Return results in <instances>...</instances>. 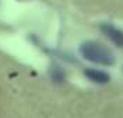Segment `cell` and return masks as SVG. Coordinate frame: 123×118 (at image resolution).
<instances>
[{
    "label": "cell",
    "instance_id": "cell-1",
    "mask_svg": "<svg viewBox=\"0 0 123 118\" xmlns=\"http://www.w3.org/2000/svg\"><path fill=\"white\" fill-rule=\"evenodd\" d=\"M80 54L81 56L92 63H98L104 66H112L115 65V55L112 51L106 48L104 44L97 41H87L80 45Z\"/></svg>",
    "mask_w": 123,
    "mask_h": 118
},
{
    "label": "cell",
    "instance_id": "cell-2",
    "mask_svg": "<svg viewBox=\"0 0 123 118\" xmlns=\"http://www.w3.org/2000/svg\"><path fill=\"white\" fill-rule=\"evenodd\" d=\"M99 30L104 32V34H105L108 38L115 44V45H117V47H123V32L120 31L119 28H116L113 24L101 23L99 24Z\"/></svg>",
    "mask_w": 123,
    "mask_h": 118
},
{
    "label": "cell",
    "instance_id": "cell-3",
    "mask_svg": "<svg viewBox=\"0 0 123 118\" xmlns=\"http://www.w3.org/2000/svg\"><path fill=\"white\" fill-rule=\"evenodd\" d=\"M84 75L85 77H88L91 82L94 83H98V84H105L111 80V76L105 73L102 70H98V69H92V68H87L84 69Z\"/></svg>",
    "mask_w": 123,
    "mask_h": 118
},
{
    "label": "cell",
    "instance_id": "cell-4",
    "mask_svg": "<svg viewBox=\"0 0 123 118\" xmlns=\"http://www.w3.org/2000/svg\"><path fill=\"white\" fill-rule=\"evenodd\" d=\"M49 76L56 83H63L66 80V70L57 63H52L49 66Z\"/></svg>",
    "mask_w": 123,
    "mask_h": 118
}]
</instances>
